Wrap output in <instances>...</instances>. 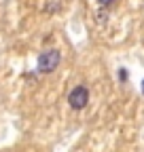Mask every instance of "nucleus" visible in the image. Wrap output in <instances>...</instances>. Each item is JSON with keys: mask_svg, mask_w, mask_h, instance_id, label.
<instances>
[{"mask_svg": "<svg viewBox=\"0 0 144 152\" xmlns=\"http://www.w3.org/2000/svg\"><path fill=\"white\" fill-rule=\"evenodd\" d=\"M60 61H62V53L57 49H47V51H43L38 55V68L36 70L40 74H51V72L57 70Z\"/></svg>", "mask_w": 144, "mask_h": 152, "instance_id": "nucleus-1", "label": "nucleus"}, {"mask_svg": "<svg viewBox=\"0 0 144 152\" xmlns=\"http://www.w3.org/2000/svg\"><path fill=\"white\" fill-rule=\"evenodd\" d=\"M68 104H70L72 110H83L89 104V89L85 85L74 87V89L70 91V95H68Z\"/></svg>", "mask_w": 144, "mask_h": 152, "instance_id": "nucleus-2", "label": "nucleus"}, {"mask_svg": "<svg viewBox=\"0 0 144 152\" xmlns=\"http://www.w3.org/2000/svg\"><path fill=\"white\" fill-rule=\"evenodd\" d=\"M60 7H62V0H47L45 11H47V13H57Z\"/></svg>", "mask_w": 144, "mask_h": 152, "instance_id": "nucleus-3", "label": "nucleus"}, {"mask_svg": "<svg viewBox=\"0 0 144 152\" xmlns=\"http://www.w3.org/2000/svg\"><path fill=\"white\" fill-rule=\"evenodd\" d=\"M127 78H129V74H127V72H125V70L121 68V70H119V80H121V83H125Z\"/></svg>", "mask_w": 144, "mask_h": 152, "instance_id": "nucleus-4", "label": "nucleus"}, {"mask_svg": "<svg viewBox=\"0 0 144 152\" xmlns=\"http://www.w3.org/2000/svg\"><path fill=\"white\" fill-rule=\"evenodd\" d=\"M98 2H100L102 7H106V4H112V2H115V0H98Z\"/></svg>", "mask_w": 144, "mask_h": 152, "instance_id": "nucleus-5", "label": "nucleus"}, {"mask_svg": "<svg viewBox=\"0 0 144 152\" xmlns=\"http://www.w3.org/2000/svg\"><path fill=\"white\" fill-rule=\"evenodd\" d=\"M142 93H144V83H142Z\"/></svg>", "mask_w": 144, "mask_h": 152, "instance_id": "nucleus-6", "label": "nucleus"}]
</instances>
